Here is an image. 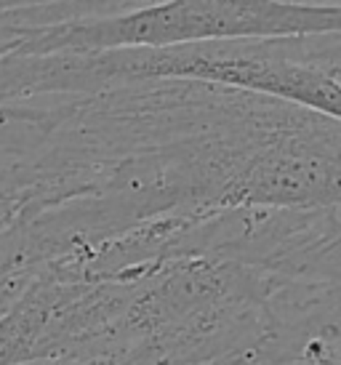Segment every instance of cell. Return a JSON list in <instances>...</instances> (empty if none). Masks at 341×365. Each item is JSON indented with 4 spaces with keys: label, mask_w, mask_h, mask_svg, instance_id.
I'll use <instances>...</instances> for the list:
<instances>
[{
    "label": "cell",
    "mask_w": 341,
    "mask_h": 365,
    "mask_svg": "<svg viewBox=\"0 0 341 365\" xmlns=\"http://www.w3.org/2000/svg\"><path fill=\"white\" fill-rule=\"evenodd\" d=\"M152 3H155V0H152Z\"/></svg>",
    "instance_id": "6"
},
{
    "label": "cell",
    "mask_w": 341,
    "mask_h": 365,
    "mask_svg": "<svg viewBox=\"0 0 341 365\" xmlns=\"http://www.w3.org/2000/svg\"><path fill=\"white\" fill-rule=\"evenodd\" d=\"M27 285L19 283V280H11V277H0V314L6 312L11 304H14V299L24 291Z\"/></svg>",
    "instance_id": "3"
},
{
    "label": "cell",
    "mask_w": 341,
    "mask_h": 365,
    "mask_svg": "<svg viewBox=\"0 0 341 365\" xmlns=\"http://www.w3.org/2000/svg\"><path fill=\"white\" fill-rule=\"evenodd\" d=\"M278 3H296V6H341V0H278Z\"/></svg>",
    "instance_id": "4"
},
{
    "label": "cell",
    "mask_w": 341,
    "mask_h": 365,
    "mask_svg": "<svg viewBox=\"0 0 341 365\" xmlns=\"http://www.w3.org/2000/svg\"><path fill=\"white\" fill-rule=\"evenodd\" d=\"M96 365H141V363L128 360V357H115V360H101V363H96Z\"/></svg>",
    "instance_id": "5"
},
{
    "label": "cell",
    "mask_w": 341,
    "mask_h": 365,
    "mask_svg": "<svg viewBox=\"0 0 341 365\" xmlns=\"http://www.w3.org/2000/svg\"><path fill=\"white\" fill-rule=\"evenodd\" d=\"M152 0H41L0 11V61L16 56L32 35L64 21L101 19L147 6Z\"/></svg>",
    "instance_id": "2"
},
{
    "label": "cell",
    "mask_w": 341,
    "mask_h": 365,
    "mask_svg": "<svg viewBox=\"0 0 341 365\" xmlns=\"http://www.w3.org/2000/svg\"><path fill=\"white\" fill-rule=\"evenodd\" d=\"M322 35H341V6H296L278 0H155L115 16L51 24L16 56Z\"/></svg>",
    "instance_id": "1"
}]
</instances>
